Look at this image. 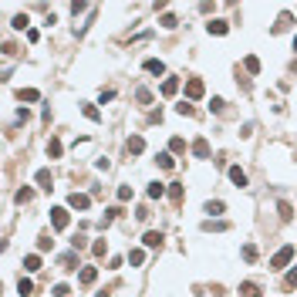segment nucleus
<instances>
[{"label": "nucleus", "mask_w": 297, "mask_h": 297, "mask_svg": "<svg viewBox=\"0 0 297 297\" xmlns=\"http://www.w3.org/2000/svg\"><path fill=\"white\" fill-rule=\"evenodd\" d=\"M287 287H291V291L297 287V267H294V270H287Z\"/></svg>", "instance_id": "38"}, {"label": "nucleus", "mask_w": 297, "mask_h": 297, "mask_svg": "<svg viewBox=\"0 0 297 297\" xmlns=\"http://www.w3.org/2000/svg\"><path fill=\"white\" fill-rule=\"evenodd\" d=\"M78 280H81V284H85V287H92L95 280H98V270H95V267H85V270H81V274H78Z\"/></svg>", "instance_id": "9"}, {"label": "nucleus", "mask_w": 297, "mask_h": 297, "mask_svg": "<svg viewBox=\"0 0 297 297\" xmlns=\"http://www.w3.org/2000/svg\"><path fill=\"white\" fill-rule=\"evenodd\" d=\"M203 95H206V85L199 78H189V81H186V98H189V101H199Z\"/></svg>", "instance_id": "2"}, {"label": "nucleus", "mask_w": 297, "mask_h": 297, "mask_svg": "<svg viewBox=\"0 0 297 297\" xmlns=\"http://www.w3.org/2000/svg\"><path fill=\"white\" fill-rule=\"evenodd\" d=\"M280 209V220H291V203H277Z\"/></svg>", "instance_id": "36"}, {"label": "nucleus", "mask_w": 297, "mask_h": 297, "mask_svg": "<svg viewBox=\"0 0 297 297\" xmlns=\"http://www.w3.org/2000/svg\"><path fill=\"white\" fill-rule=\"evenodd\" d=\"M81 111H85V118H92V122H101V111L95 108V105H88V101L81 105Z\"/></svg>", "instance_id": "19"}, {"label": "nucleus", "mask_w": 297, "mask_h": 297, "mask_svg": "<svg viewBox=\"0 0 297 297\" xmlns=\"http://www.w3.org/2000/svg\"><path fill=\"white\" fill-rule=\"evenodd\" d=\"M166 193H169V189L162 183H152V186H148V199H162Z\"/></svg>", "instance_id": "17"}, {"label": "nucleus", "mask_w": 297, "mask_h": 297, "mask_svg": "<svg viewBox=\"0 0 297 297\" xmlns=\"http://www.w3.org/2000/svg\"><path fill=\"white\" fill-rule=\"evenodd\" d=\"M176 111H179V115H193V105H186V101H183V105H176Z\"/></svg>", "instance_id": "42"}, {"label": "nucleus", "mask_w": 297, "mask_h": 297, "mask_svg": "<svg viewBox=\"0 0 297 297\" xmlns=\"http://www.w3.org/2000/svg\"><path fill=\"white\" fill-rule=\"evenodd\" d=\"M98 98H101V105H105V101H115V92H111V88H101Z\"/></svg>", "instance_id": "37"}, {"label": "nucleus", "mask_w": 297, "mask_h": 297, "mask_svg": "<svg viewBox=\"0 0 297 297\" xmlns=\"http://www.w3.org/2000/svg\"><path fill=\"white\" fill-rule=\"evenodd\" d=\"M17 294L31 297V294H34V280H31V277H20V280H17Z\"/></svg>", "instance_id": "12"}, {"label": "nucleus", "mask_w": 297, "mask_h": 297, "mask_svg": "<svg viewBox=\"0 0 297 297\" xmlns=\"http://www.w3.org/2000/svg\"><path fill=\"white\" fill-rule=\"evenodd\" d=\"M169 152H186V139H179V135H176V139L169 142Z\"/></svg>", "instance_id": "32"}, {"label": "nucleus", "mask_w": 297, "mask_h": 297, "mask_svg": "<svg viewBox=\"0 0 297 297\" xmlns=\"http://www.w3.org/2000/svg\"><path fill=\"white\" fill-rule=\"evenodd\" d=\"M176 92H179V81H176V78H166V81H162V95H166V98H172Z\"/></svg>", "instance_id": "15"}, {"label": "nucleus", "mask_w": 297, "mask_h": 297, "mask_svg": "<svg viewBox=\"0 0 297 297\" xmlns=\"http://www.w3.org/2000/svg\"><path fill=\"white\" fill-rule=\"evenodd\" d=\"M294 51H297V37H294Z\"/></svg>", "instance_id": "43"}, {"label": "nucleus", "mask_w": 297, "mask_h": 297, "mask_svg": "<svg viewBox=\"0 0 297 297\" xmlns=\"http://www.w3.org/2000/svg\"><path fill=\"white\" fill-rule=\"evenodd\" d=\"M146 71L148 74H166V64H162L159 57H148V61H146Z\"/></svg>", "instance_id": "11"}, {"label": "nucleus", "mask_w": 297, "mask_h": 297, "mask_svg": "<svg viewBox=\"0 0 297 297\" xmlns=\"http://www.w3.org/2000/svg\"><path fill=\"white\" fill-rule=\"evenodd\" d=\"M223 209H226V206H223L220 199H209V203H206V213H209V216H220Z\"/></svg>", "instance_id": "23"}, {"label": "nucleus", "mask_w": 297, "mask_h": 297, "mask_svg": "<svg viewBox=\"0 0 297 297\" xmlns=\"http://www.w3.org/2000/svg\"><path fill=\"white\" fill-rule=\"evenodd\" d=\"M68 206L81 213V209H88V206H92V196H88V193H71V196H68Z\"/></svg>", "instance_id": "4"}, {"label": "nucleus", "mask_w": 297, "mask_h": 297, "mask_svg": "<svg viewBox=\"0 0 297 297\" xmlns=\"http://www.w3.org/2000/svg\"><path fill=\"white\" fill-rule=\"evenodd\" d=\"M118 199L129 203V199H132V186H118Z\"/></svg>", "instance_id": "34"}, {"label": "nucleus", "mask_w": 297, "mask_h": 297, "mask_svg": "<svg viewBox=\"0 0 297 297\" xmlns=\"http://www.w3.org/2000/svg\"><path fill=\"white\" fill-rule=\"evenodd\" d=\"M37 247H41V250H51V237H48V233H44V237H41V240H37Z\"/></svg>", "instance_id": "41"}, {"label": "nucleus", "mask_w": 297, "mask_h": 297, "mask_svg": "<svg viewBox=\"0 0 297 297\" xmlns=\"http://www.w3.org/2000/svg\"><path fill=\"white\" fill-rule=\"evenodd\" d=\"M68 223H71L68 209H64V206H54V209H51V226H54V230H68Z\"/></svg>", "instance_id": "3"}, {"label": "nucleus", "mask_w": 297, "mask_h": 297, "mask_svg": "<svg viewBox=\"0 0 297 297\" xmlns=\"http://www.w3.org/2000/svg\"><path fill=\"white\" fill-rule=\"evenodd\" d=\"M24 270H27V274H34V270H41V257H37V253H31V257H24Z\"/></svg>", "instance_id": "16"}, {"label": "nucleus", "mask_w": 297, "mask_h": 297, "mask_svg": "<svg viewBox=\"0 0 297 297\" xmlns=\"http://www.w3.org/2000/svg\"><path fill=\"white\" fill-rule=\"evenodd\" d=\"M17 98H20V101H37V98H41V92H34V88H20Z\"/></svg>", "instance_id": "22"}, {"label": "nucleus", "mask_w": 297, "mask_h": 297, "mask_svg": "<svg viewBox=\"0 0 297 297\" xmlns=\"http://www.w3.org/2000/svg\"><path fill=\"white\" fill-rule=\"evenodd\" d=\"M162 240H166V237H162L159 230H148L146 237H142V243H146L148 250H155V247H162Z\"/></svg>", "instance_id": "6"}, {"label": "nucleus", "mask_w": 297, "mask_h": 297, "mask_svg": "<svg viewBox=\"0 0 297 297\" xmlns=\"http://www.w3.org/2000/svg\"><path fill=\"white\" fill-rule=\"evenodd\" d=\"M68 294H71V291H68V284H57V287H54V297H68Z\"/></svg>", "instance_id": "39"}, {"label": "nucleus", "mask_w": 297, "mask_h": 297, "mask_svg": "<svg viewBox=\"0 0 297 297\" xmlns=\"http://www.w3.org/2000/svg\"><path fill=\"white\" fill-rule=\"evenodd\" d=\"M291 260H294V243H287V247H280L277 253H274V260H270V267H274V270H284V267H287Z\"/></svg>", "instance_id": "1"}, {"label": "nucleus", "mask_w": 297, "mask_h": 297, "mask_svg": "<svg viewBox=\"0 0 297 297\" xmlns=\"http://www.w3.org/2000/svg\"><path fill=\"white\" fill-rule=\"evenodd\" d=\"M61 263H64V267H74V263H78V257H74V253H64V257H61Z\"/></svg>", "instance_id": "40"}, {"label": "nucleus", "mask_w": 297, "mask_h": 297, "mask_svg": "<svg viewBox=\"0 0 297 297\" xmlns=\"http://www.w3.org/2000/svg\"><path fill=\"white\" fill-rule=\"evenodd\" d=\"M125 148H129V155H142V152H146V139H142V135H129Z\"/></svg>", "instance_id": "5"}, {"label": "nucleus", "mask_w": 297, "mask_h": 297, "mask_svg": "<svg viewBox=\"0 0 297 297\" xmlns=\"http://www.w3.org/2000/svg\"><path fill=\"white\" fill-rule=\"evenodd\" d=\"M230 179H233V186H240V189H243V186H247V172H243L240 166H230Z\"/></svg>", "instance_id": "10"}, {"label": "nucleus", "mask_w": 297, "mask_h": 297, "mask_svg": "<svg viewBox=\"0 0 297 297\" xmlns=\"http://www.w3.org/2000/svg\"><path fill=\"white\" fill-rule=\"evenodd\" d=\"M155 162H159V169H172V166H176V162H172V152H159Z\"/></svg>", "instance_id": "24"}, {"label": "nucleus", "mask_w": 297, "mask_h": 297, "mask_svg": "<svg viewBox=\"0 0 297 297\" xmlns=\"http://www.w3.org/2000/svg\"><path fill=\"white\" fill-rule=\"evenodd\" d=\"M243 260H247V263H253V260H257V247H253V243H247V247H243Z\"/></svg>", "instance_id": "30"}, {"label": "nucleus", "mask_w": 297, "mask_h": 297, "mask_svg": "<svg viewBox=\"0 0 297 297\" xmlns=\"http://www.w3.org/2000/svg\"><path fill=\"white\" fill-rule=\"evenodd\" d=\"M105 250H108V247H105V240H95L92 243V253H95V257H105Z\"/></svg>", "instance_id": "33"}, {"label": "nucleus", "mask_w": 297, "mask_h": 297, "mask_svg": "<svg viewBox=\"0 0 297 297\" xmlns=\"http://www.w3.org/2000/svg\"><path fill=\"white\" fill-rule=\"evenodd\" d=\"M129 263L132 267H142L146 263V250H129Z\"/></svg>", "instance_id": "18"}, {"label": "nucleus", "mask_w": 297, "mask_h": 297, "mask_svg": "<svg viewBox=\"0 0 297 297\" xmlns=\"http://www.w3.org/2000/svg\"><path fill=\"white\" fill-rule=\"evenodd\" d=\"M203 230H216V233H223V230H230V223H223V220H216V223L206 220V223H203Z\"/></svg>", "instance_id": "25"}, {"label": "nucleus", "mask_w": 297, "mask_h": 297, "mask_svg": "<svg viewBox=\"0 0 297 297\" xmlns=\"http://www.w3.org/2000/svg\"><path fill=\"white\" fill-rule=\"evenodd\" d=\"M206 31H209V34H226V31H230V24H226V20H209V24H206Z\"/></svg>", "instance_id": "14"}, {"label": "nucleus", "mask_w": 297, "mask_h": 297, "mask_svg": "<svg viewBox=\"0 0 297 297\" xmlns=\"http://www.w3.org/2000/svg\"><path fill=\"white\" fill-rule=\"evenodd\" d=\"M81 10H92V7H88V3H81V0H74V3H71V14H74V17H78Z\"/></svg>", "instance_id": "35"}, {"label": "nucleus", "mask_w": 297, "mask_h": 297, "mask_svg": "<svg viewBox=\"0 0 297 297\" xmlns=\"http://www.w3.org/2000/svg\"><path fill=\"white\" fill-rule=\"evenodd\" d=\"M169 199L172 203H183V186L179 183H169Z\"/></svg>", "instance_id": "20"}, {"label": "nucleus", "mask_w": 297, "mask_h": 297, "mask_svg": "<svg viewBox=\"0 0 297 297\" xmlns=\"http://www.w3.org/2000/svg\"><path fill=\"white\" fill-rule=\"evenodd\" d=\"M240 294L243 297H260V287L253 284V280H243V284H240Z\"/></svg>", "instance_id": "13"}, {"label": "nucleus", "mask_w": 297, "mask_h": 297, "mask_svg": "<svg viewBox=\"0 0 297 297\" xmlns=\"http://www.w3.org/2000/svg\"><path fill=\"white\" fill-rule=\"evenodd\" d=\"M31 199H34V189H27V186L17 189V203H31Z\"/></svg>", "instance_id": "29"}, {"label": "nucleus", "mask_w": 297, "mask_h": 297, "mask_svg": "<svg viewBox=\"0 0 297 297\" xmlns=\"http://www.w3.org/2000/svg\"><path fill=\"white\" fill-rule=\"evenodd\" d=\"M37 186L51 193V186H54V176H51V169H41V172H37Z\"/></svg>", "instance_id": "8"}, {"label": "nucleus", "mask_w": 297, "mask_h": 297, "mask_svg": "<svg viewBox=\"0 0 297 297\" xmlns=\"http://www.w3.org/2000/svg\"><path fill=\"white\" fill-rule=\"evenodd\" d=\"M61 152H64V146H61L57 139H51V142H48V155H51V159H61Z\"/></svg>", "instance_id": "21"}, {"label": "nucleus", "mask_w": 297, "mask_h": 297, "mask_svg": "<svg viewBox=\"0 0 297 297\" xmlns=\"http://www.w3.org/2000/svg\"><path fill=\"white\" fill-rule=\"evenodd\" d=\"M166 31H172V27H179V20H176V14H162V20H159Z\"/></svg>", "instance_id": "27"}, {"label": "nucleus", "mask_w": 297, "mask_h": 297, "mask_svg": "<svg viewBox=\"0 0 297 297\" xmlns=\"http://www.w3.org/2000/svg\"><path fill=\"white\" fill-rule=\"evenodd\" d=\"M193 155H196V159H209V142H206V139H196V142H193Z\"/></svg>", "instance_id": "7"}, {"label": "nucleus", "mask_w": 297, "mask_h": 297, "mask_svg": "<svg viewBox=\"0 0 297 297\" xmlns=\"http://www.w3.org/2000/svg\"><path fill=\"white\" fill-rule=\"evenodd\" d=\"M243 68H247L250 74H257V71H260V57H253V54H250L247 61H243Z\"/></svg>", "instance_id": "26"}, {"label": "nucleus", "mask_w": 297, "mask_h": 297, "mask_svg": "<svg viewBox=\"0 0 297 297\" xmlns=\"http://www.w3.org/2000/svg\"><path fill=\"white\" fill-rule=\"evenodd\" d=\"M135 98H139V105H152V92H148V88H139Z\"/></svg>", "instance_id": "28"}, {"label": "nucleus", "mask_w": 297, "mask_h": 297, "mask_svg": "<svg viewBox=\"0 0 297 297\" xmlns=\"http://www.w3.org/2000/svg\"><path fill=\"white\" fill-rule=\"evenodd\" d=\"M10 24H14V27H17V31H24V27H27V24H31V20H27V14H17V17L10 20ZM27 31H31V27H27Z\"/></svg>", "instance_id": "31"}]
</instances>
